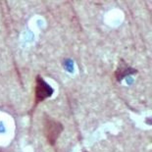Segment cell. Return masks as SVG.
<instances>
[{"label":"cell","mask_w":152,"mask_h":152,"mask_svg":"<svg viewBox=\"0 0 152 152\" xmlns=\"http://www.w3.org/2000/svg\"><path fill=\"white\" fill-rule=\"evenodd\" d=\"M64 131V126L59 121H56L48 115H44L43 119V132L48 143L55 145L60 134Z\"/></svg>","instance_id":"6da1fadb"},{"label":"cell","mask_w":152,"mask_h":152,"mask_svg":"<svg viewBox=\"0 0 152 152\" xmlns=\"http://www.w3.org/2000/svg\"><path fill=\"white\" fill-rule=\"evenodd\" d=\"M137 70L130 67L128 65V63H126L124 60L121 59L117 70H116V72H115V77H116V80H117V82H122L124 77L130 75H134V74H137Z\"/></svg>","instance_id":"3957f363"},{"label":"cell","mask_w":152,"mask_h":152,"mask_svg":"<svg viewBox=\"0 0 152 152\" xmlns=\"http://www.w3.org/2000/svg\"><path fill=\"white\" fill-rule=\"evenodd\" d=\"M85 152H87V151H85Z\"/></svg>","instance_id":"277c9868"},{"label":"cell","mask_w":152,"mask_h":152,"mask_svg":"<svg viewBox=\"0 0 152 152\" xmlns=\"http://www.w3.org/2000/svg\"><path fill=\"white\" fill-rule=\"evenodd\" d=\"M54 90L48 83L45 82L42 77L37 76L35 79L34 87V107L38 103L44 101L45 99L51 97Z\"/></svg>","instance_id":"7a4b0ae2"}]
</instances>
